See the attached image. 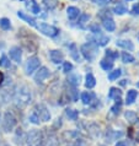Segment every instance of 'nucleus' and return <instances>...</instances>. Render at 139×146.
Listing matches in <instances>:
<instances>
[{
	"label": "nucleus",
	"mask_w": 139,
	"mask_h": 146,
	"mask_svg": "<svg viewBox=\"0 0 139 146\" xmlns=\"http://www.w3.org/2000/svg\"><path fill=\"white\" fill-rule=\"evenodd\" d=\"M49 75H51L49 69L46 68V66H42V68H39L38 70H37V72L33 75V80L37 84H42L44 80L49 78Z\"/></svg>",
	"instance_id": "obj_7"
},
{
	"label": "nucleus",
	"mask_w": 139,
	"mask_h": 146,
	"mask_svg": "<svg viewBox=\"0 0 139 146\" xmlns=\"http://www.w3.org/2000/svg\"><path fill=\"white\" fill-rule=\"evenodd\" d=\"M26 6H27V9L30 10V13L35 14V15L41 13V7H39L38 4L36 3V0H28V1L26 3Z\"/></svg>",
	"instance_id": "obj_15"
},
{
	"label": "nucleus",
	"mask_w": 139,
	"mask_h": 146,
	"mask_svg": "<svg viewBox=\"0 0 139 146\" xmlns=\"http://www.w3.org/2000/svg\"><path fill=\"white\" fill-rule=\"evenodd\" d=\"M67 14H68L69 20H75L76 17L80 16V10L76 6H69L67 9Z\"/></svg>",
	"instance_id": "obj_16"
},
{
	"label": "nucleus",
	"mask_w": 139,
	"mask_h": 146,
	"mask_svg": "<svg viewBox=\"0 0 139 146\" xmlns=\"http://www.w3.org/2000/svg\"><path fill=\"white\" fill-rule=\"evenodd\" d=\"M124 117H126L127 120L130 121V123H134V121L138 120V117H137V114H136V113H134L133 111H127V112L124 113Z\"/></svg>",
	"instance_id": "obj_26"
},
{
	"label": "nucleus",
	"mask_w": 139,
	"mask_h": 146,
	"mask_svg": "<svg viewBox=\"0 0 139 146\" xmlns=\"http://www.w3.org/2000/svg\"><path fill=\"white\" fill-rule=\"evenodd\" d=\"M17 16L21 20H23L25 22H27L30 26H33V27L37 26V22H36V20L33 17H31L30 15H27L26 13H23V11H17Z\"/></svg>",
	"instance_id": "obj_14"
},
{
	"label": "nucleus",
	"mask_w": 139,
	"mask_h": 146,
	"mask_svg": "<svg viewBox=\"0 0 139 146\" xmlns=\"http://www.w3.org/2000/svg\"><path fill=\"white\" fill-rule=\"evenodd\" d=\"M3 81H4V74H3L1 71H0V85L3 84Z\"/></svg>",
	"instance_id": "obj_41"
},
{
	"label": "nucleus",
	"mask_w": 139,
	"mask_h": 146,
	"mask_svg": "<svg viewBox=\"0 0 139 146\" xmlns=\"http://www.w3.org/2000/svg\"><path fill=\"white\" fill-rule=\"evenodd\" d=\"M65 114H67V117L70 120H76L78 117H79V113H78V111H75V109H72V108H68L67 111H65Z\"/></svg>",
	"instance_id": "obj_24"
},
{
	"label": "nucleus",
	"mask_w": 139,
	"mask_h": 146,
	"mask_svg": "<svg viewBox=\"0 0 139 146\" xmlns=\"http://www.w3.org/2000/svg\"><path fill=\"white\" fill-rule=\"evenodd\" d=\"M137 86H138V87H139V82H138V84H137Z\"/></svg>",
	"instance_id": "obj_43"
},
{
	"label": "nucleus",
	"mask_w": 139,
	"mask_h": 146,
	"mask_svg": "<svg viewBox=\"0 0 139 146\" xmlns=\"http://www.w3.org/2000/svg\"><path fill=\"white\" fill-rule=\"evenodd\" d=\"M108 98L110 100H120L121 98V90L117 87H111L108 91Z\"/></svg>",
	"instance_id": "obj_21"
},
{
	"label": "nucleus",
	"mask_w": 139,
	"mask_h": 146,
	"mask_svg": "<svg viewBox=\"0 0 139 146\" xmlns=\"http://www.w3.org/2000/svg\"><path fill=\"white\" fill-rule=\"evenodd\" d=\"M100 66H101L102 69H104L105 71H111L112 69H113V60L107 59V58L101 59V62H100Z\"/></svg>",
	"instance_id": "obj_17"
},
{
	"label": "nucleus",
	"mask_w": 139,
	"mask_h": 146,
	"mask_svg": "<svg viewBox=\"0 0 139 146\" xmlns=\"http://www.w3.org/2000/svg\"><path fill=\"white\" fill-rule=\"evenodd\" d=\"M67 81H68V84L72 85L73 87L79 86V85H80V75L79 74H70L68 76Z\"/></svg>",
	"instance_id": "obj_18"
},
{
	"label": "nucleus",
	"mask_w": 139,
	"mask_h": 146,
	"mask_svg": "<svg viewBox=\"0 0 139 146\" xmlns=\"http://www.w3.org/2000/svg\"><path fill=\"white\" fill-rule=\"evenodd\" d=\"M88 39L91 40V43L96 44L97 47H105L110 42V38L104 35H95L94 37H88Z\"/></svg>",
	"instance_id": "obj_8"
},
{
	"label": "nucleus",
	"mask_w": 139,
	"mask_h": 146,
	"mask_svg": "<svg viewBox=\"0 0 139 146\" xmlns=\"http://www.w3.org/2000/svg\"><path fill=\"white\" fill-rule=\"evenodd\" d=\"M122 75V70L121 69H116V70H113V71H111L108 74V80L110 81H114V80H117L120 76Z\"/></svg>",
	"instance_id": "obj_27"
},
{
	"label": "nucleus",
	"mask_w": 139,
	"mask_h": 146,
	"mask_svg": "<svg viewBox=\"0 0 139 146\" xmlns=\"http://www.w3.org/2000/svg\"><path fill=\"white\" fill-rule=\"evenodd\" d=\"M72 70H73V64L69 63V62H64V64H63V71L65 72V74H68V72L72 71Z\"/></svg>",
	"instance_id": "obj_35"
},
{
	"label": "nucleus",
	"mask_w": 139,
	"mask_h": 146,
	"mask_svg": "<svg viewBox=\"0 0 139 146\" xmlns=\"http://www.w3.org/2000/svg\"><path fill=\"white\" fill-rule=\"evenodd\" d=\"M39 64H41V60H39L38 56L33 55V56H31V58H28L27 62H26V65H25L26 74L27 75L33 74V72L39 68Z\"/></svg>",
	"instance_id": "obj_4"
},
{
	"label": "nucleus",
	"mask_w": 139,
	"mask_h": 146,
	"mask_svg": "<svg viewBox=\"0 0 139 146\" xmlns=\"http://www.w3.org/2000/svg\"><path fill=\"white\" fill-rule=\"evenodd\" d=\"M110 13H111L110 10H102V11H100L99 16L101 17V20H102V19H106V17H111V15H110Z\"/></svg>",
	"instance_id": "obj_37"
},
{
	"label": "nucleus",
	"mask_w": 139,
	"mask_h": 146,
	"mask_svg": "<svg viewBox=\"0 0 139 146\" xmlns=\"http://www.w3.org/2000/svg\"><path fill=\"white\" fill-rule=\"evenodd\" d=\"M16 125V119L15 117L11 114V113H5V115H4V120H3V129L5 131H10L13 130Z\"/></svg>",
	"instance_id": "obj_6"
},
{
	"label": "nucleus",
	"mask_w": 139,
	"mask_h": 146,
	"mask_svg": "<svg viewBox=\"0 0 139 146\" xmlns=\"http://www.w3.org/2000/svg\"><path fill=\"white\" fill-rule=\"evenodd\" d=\"M105 54H106V58L107 59H111V60H114V59H117L118 56H120V54H118V52H114L112 49H107L105 52Z\"/></svg>",
	"instance_id": "obj_29"
},
{
	"label": "nucleus",
	"mask_w": 139,
	"mask_h": 146,
	"mask_svg": "<svg viewBox=\"0 0 139 146\" xmlns=\"http://www.w3.org/2000/svg\"><path fill=\"white\" fill-rule=\"evenodd\" d=\"M97 50H99V47L91 42H88L80 47L81 54H83L84 58L89 60V62H94V60H95V58L97 56V53H99Z\"/></svg>",
	"instance_id": "obj_1"
},
{
	"label": "nucleus",
	"mask_w": 139,
	"mask_h": 146,
	"mask_svg": "<svg viewBox=\"0 0 139 146\" xmlns=\"http://www.w3.org/2000/svg\"><path fill=\"white\" fill-rule=\"evenodd\" d=\"M116 46L120 48H123L126 50H129V52L134 50V44L132 40H129V39H117Z\"/></svg>",
	"instance_id": "obj_11"
},
{
	"label": "nucleus",
	"mask_w": 139,
	"mask_h": 146,
	"mask_svg": "<svg viewBox=\"0 0 139 146\" xmlns=\"http://www.w3.org/2000/svg\"><path fill=\"white\" fill-rule=\"evenodd\" d=\"M89 20H90V15H88V14H81L80 17H79V21H78V23H79V25L83 27L85 23L89 22Z\"/></svg>",
	"instance_id": "obj_31"
},
{
	"label": "nucleus",
	"mask_w": 139,
	"mask_h": 146,
	"mask_svg": "<svg viewBox=\"0 0 139 146\" xmlns=\"http://www.w3.org/2000/svg\"><path fill=\"white\" fill-rule=\"evenodd\" d=\"M36 28H37L41 33H43L44 36H47V37H55V36H58V33H59V30L55 26L48 25V23H46V22L37 23Z\"/></svg>",
	"instance_id": "obj_2"
},
{
	"label": "nucleus",
	"mask_w": 139,
	"mask_h": 146,
	"mask_svg": "<svg viewBox=\"0 0 139 146\" xmlns=\"http://www.w3.org/2000/svg\"><path fill=\"white\" fill-rule=\"evenodd\" d=\"M138 97V92L136 90H129L127 92V97H126V103L127 104H132L134 103V101L137 100Z\"/></svg>",
	"instance_id": "obj_19"
},
{
	"label": "nucleus",
	"mask_w": 139,
	"mask_h": 146,
	"mask_svg": "<svg viewBox=\"0 0 139 146\" xmlns=\"http://www.w3.org/2000/svg\"><path fill=\"white\" fill-rule=\"evenodd\" d=\"M68 48H69V54H70L72 58L74 59L75 62L80 63V62H81V56H80V54H79V49H78L76 44H75V43H70V44L68 46Z\"/></svg>",
	"instance_id": "obj_12"
},
{
	"label": "nucleus",
	"mask_w": 139,
	"mask_h": 146,
	"mask_svg": "<svg viewBox=\"0 0 139 146\" xmlns=\"http://www.w3.org/2000/svg\"><path fill=\"white\" fill-rule=\"evenodd\" d=\"M113 13L116 14V15H124V14H127L128 13V9L123 5V4H118V5H116L113 7Z\"/></svg>",
	"instance_id": "obj_22"
},
{
	"label": "nucleus",
	"mask_w": 139,
	"mask_h": 146,
	"mask_svg": "<svg viewBox=\"0 0 139 146\" xmlns=\"http://www.w3.org/2000/svg\"><path fill=\"white\" fill-rule=\"evenodd\" d=\"M121 106H122V102H121V98L120 100H116V104L111 108V111L113 114H118L120 113V109H121Z\"/></svg>",
	"instance_id": "obj_33"
},
{
	"label": "nucleus",
	"mask_w": 139,
	"mask_h": 146,
	"mask_svg": "<svg viewBox=\"0 0 139 146\" xmlns=\"http://www.w3.org/2000/svg\"><path fill=\"white\" fill-rule=\"evenodd\" d=\"M30 100H31L30 90L26 87L20 88V91L17 92V95H16V103H17V106H26Z\"/></svg>",
	"instance_id": "obj_3"
},
{
	"label": "nucleus",
	"mask_w": 139,
	"mask_h": 146,
	"mask_svg": "<svg viewBox=\"0 0 139 146\" xmlns=\"http://www.w3.org/2000/svg\"><path fill=\"white\" fill-rule=\"evenodd\" d=\"M130 11H132L133 15H139V3L136 4V5L132 7V10H130Z\"/></svg>",
	"instance_id": "obj_38"
},
{
	"label": "nucleus",
	"mask_w": 139,
	"mask_h": 146,
	"mask_svg": "<svg viewBox=\"0 0 139 146\" xmlns=\"http://www.w3.org/2000/svg\"><path fill=\"white\" fill-rule=\"evenodd\" d=\"M70 93H72V98L74 101H76L78 100V91H76V88L74 87L73 90H70Z\"/></svg>",
	"instance_id": "obj_39"
},
{
	"label": "nucleus",
	"mask_w": 139,
	"mask_h": 146,
	"mask_svg": "<svg viewBox=\"0 0 139 146\" xmlns=\"http://www.w3.org/2000/svg\"><path fill=\"white\" fill-rule=\"evenodd\" d=\"M81 101L84 104H90L91 103V95L89 92H83L81 93Z\"/></svg>",
	"instance_id": "obj_32"
},
{
	"label": "nucleus",
	"mask_w": 139,
	"mask_h": 146,
	"mask_svg": "<svg viewBox=\"0 0 139 146\" xmlns=\"http://www.w3.org/2000/svg\"><path fill=\"white\" fill-rule=\"evenodd\" d=\"M94 4H96V5H100V6H105L107 5V4L111 3V0H91Z\"/></svg>",
	"instance_id": "obj_36"
},
{
	"label": "nucleus",
	"mask_w": 139,
	"mask_h": 146,
	"mask_svg": "<svg viewBox=\"0 0 139 146\" xmlns=\"http://www.w3.org/2000/svg\"><path fill=\"white\" fill-rule=\"evenodd\" d=\"M49 58L54 64H59L64 60V54H63V52L59 49H52L49 52Z\"/></svg>",
	"instance_id": "obj_9"
},
{
	"label": "nucleus",
	"mask_w": 139,
	"mask_h": 146,
	"mask_svg": "<svg viewBox=\"0 0 139 146\" xmlns=\"http://www.w3.org/2000/svg\"><path fill=\"white\" fill-rule=\"evenodd\" d=\"M90 32H92L94 35H101V27L99 26V23H91L89 26Z\"/></svg>",
	"instance_id": "obj_30"
},
{
	"label": "nucleus",
	"mask_w": 139,
	"mask_h": 146,
	"mask_svg": "<svg viewBox=\"0 0 139 146\" xmlns=\"http://www.w3.org/2000/svg\"><path fill=\"white\" fill-rule=\"evenodd\" d=\"M116 146H127V144L124 143V141H118V143L116 144Z\"/></svg>",
	"instance_id": "obj_40"
},
{
	"label": "nucleus",
	"mask_w": 139,
	"mask_h": 146,
	"mask_svg": "<svg viewBox=\"0 0 139 146\" xmlns=\"http://www.w3.org/2000/svg\"><path fill=\"white\" fill-rule=\"evenodd\" d=\"M138 39H139V33H138Z\"/></svg>",
	"instance_id": "obj_44"
},
{
	"label": "nucleus",
	"mask_w": 139,
	"mask_h": 146,
	"mask_svg": "<svg viewBox=\"0 0 139 146\" xmlns=\"http://www.w3.org/2000/svg\"><path fill=\"white\" fill-rule=\"evenodd\" d=\"M33 112L38 115L39 120H42V121H49L51 120V113L44 104H37V106L35 107Z\"/></svg>",
	"instance_id": "obj_5"
},
{
	"label": "nucleus",
	"mask_w": 139,
	"mask_h": 146,
	"mask_svg": "<svg viewBox=\"0 0 139 146\" xmlns=\"http://www.w3.org/2000/svg\"><path fill=\"white\" fill-rule=\"evenodd\" d=\"M126 1H132V0H126Z\"/></svg>",
	"instance_id": "obj_42"
},
{
	"label": "nucleus",
	"mask_w": 139,
	"mask_h": 146,
	"mask_svg": "<svg viewBox=\"0 0 139 146\" xmlns=\"http://www.w3.org/2000/svg\"><path fill=\"white\" fill-rule=\"evenodd\" d=\"M122 62L124 64H130L134 62V56L130 53H128V52H123L122 53Z\"/></svg>",
	"instance_id": "obj_25"
},
{
	"label": "nucleus",
	"mask_w": 139,
	"mask_h": 146,
	"mask_svg": "<svg viewBox=\"0 0 139 146\" xmlns=\"http://www.w3.org/2000/svg\"><path fill=\"white\" fill-rule=\"evenodd\" d=\"M0 28L4 30V31L10 30V28H11V21L9 19H6V17L0 19Z\"/></svg>",
	"instance_id": "obj_23"
},
{
	"label": "nucleus",
	"mask_w": 139,
	"mask_h": 146,
	"mask_svg": "<svg viewBox=\"0 0 139 146\" xmlns=\"http://www.w3.org/2000/svg\"><path fill=\"white\" fill-rule=\"evenodd\" d=\"M0 66L1 68H10V59L7 58V56L5 54H3L1 56H0Z\"/></svg>",
	"instance_id": "obj_28"
},
{
	"label": "nucleus",
	"mask_w": 139,
	"mask_h": 146,
	"mask_svg": "<svg viewBox=\"0 0 139 146\" xmlns=\"http://www.w3.org/2000/svg\"><path fill=\"white\" fill-rule=\"evenodd\" d=\"M28 119H30L31 123H32V124H35V125H38V124H39V121H41L39 118H38V115L36 114L35 112H32V113H31L30 117H28Z\"/></svg>",
	"instance_id": "obj_34"
},
{
	"label": "nucleus",
	"mask_w": 139,
	"mask_h": 146,
	"mask_svg": "<svg viewBox=\"0 0 139 146\" xmlns=\"http://www.w3.org/2000/svg\"><path fill=\"white\" fill-rule=\"evenodd\" d=\"M85 86L88 88H94L96 86V79L92 74H88L85 76Z\"/></svg>",
	"instance_id": "obj_20"
},
{
	"label": "nucleus",
	"mask_w": 139,
	"mask_h": 146,
	"mask_svg": "<svg viewBox=\"0 0 139 146\" xmlns=\"http://www.w3.org/2000/svg\"><path fill=\"white\" fill-rule=\"evenodd\" d=\"M102 26H104L105 30L108 31V32H113L114 30H116V22L113 21L112 17L102 19Z\"/></svg>",
	"instance_id": "obj_13"
},
{
	"label": "nucleus",
	"mask_w": 139,
	"mask_h": 146,
	"mask_svg": "<svg viewBox=\"0 0 139 146\" xmlns=\"http://www.w3.org/2000/svg\"><path fill=\"white\" fill-rule=\"evenodd\" d=\"M9 54H10V58L13 59L15 63H20V62H21V59H22V50H21V48H20V47H11Z\"/></svg>",
	"instance_id": "obj_10"
}]
</instances>
